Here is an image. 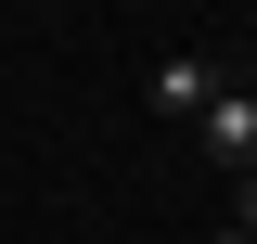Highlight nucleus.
<instances>
[{
    "mask_svg": "<svg viewBox=\"0 0 257 244\" xmlns=\"http://www.w3.org/2000/svg\"><path fill=\"white\" fill-rule=\"evenodd\" d=\"M206 244H244V231H231V218H219V231H206Z\"/></svg>",
    "mask_w": 257,
    "mask_h": 244,
    "instance_id": "20e7f679",
    "label": "nucleus"
},
{
    "mask_svg": "<svg viewBox=\"0 0 257 244\" xmlns=\"http://www.w3.org/2000/svg\"><path fill=\"white\" fill-rule=\"evenodd\" d=\"M231 77H244V64H219V52H167L155 77H142V90H155V116H206V103H219Z\"/></svg>",
    "mask_w": 257,
    "mask_h": 244,
    "instance_id": "f03ea898",
    "label": "nucleus"
},
{
    "mask_svg": "<svg viewBox=\"0 0 257 244\" xmlns=\"http://www.w3.org/2000/svg\"><path fill=\"white\" fill-rule=\"evenodd\" d=\"M231 231H244V244H257V180H231Z\"/></svg>",
    "mask_w": 257,
    "mask_h": 244,
    "instance_id": "7ed1b4c3",
    "label": "nucleus"
},
{
    "mask_svg": "<svg viewBox=\"0 0 257 244\" xmlns=\"http://www.w3.org/2000/svg\"><path fill=\"white\" fill-rule=\"evenodd\" d=\"M193 142H206V167H219V180H257V90H244V77L193 116Z\"/></svg>",
    "mask_w": 257,
    "mask_h": 244,
    "instance_id": "f257e3e1",
    "label": "nucleus"
}]
</instances>
